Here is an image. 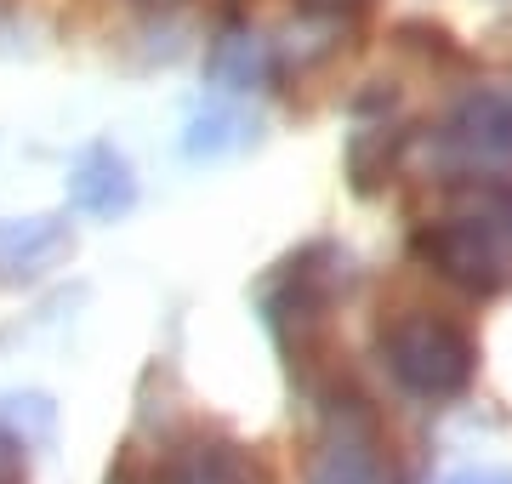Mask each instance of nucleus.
<instances>
[{
  "label": "nucleus",
  "mask_w": 512,
  "mask_h": 484,
  "mask_svg": "<svg viewBox=\"0 0 512 484\" xmlns=\"http://www.w3.org/2000/svg\"><path fill=\"white\" fill-rule=\"evenodd\" d=\"M416 257L461 291L495 297L501 285H512V194H484L467 211L427 223L416 234Z\"/></svg>",
  "instance_id": "nucleus-1"
},
{
  "label": "nucleus",
  "mask_w": 512,
  "mask_h": 484,
  "mask_svg": "<svg viewBox=\"0 0 512 484\" xmlns=\"http://www.w3.org/2000/svg\"><path fill=\"white\" fill-rule=\"evenodd\" d=\"M382 354H387V371L399 376V388L421 393V399H450L473 382V342L461 325L439 314H399L393 325L382 331Z\"/></svg>",
  "instance_id": "nucleus-2"
},
{
  "label": "nucleus",
  "mask_w": 512,
  "mask_h": 484,
  "mask_svg": "<svg viewBox=\"0 0 512 484\" xmlns=\"http://www.w3.org/2000/svg\"><path fill=\"white\" fill-rule=\"evenodd\" d=\"M433 154L444 171L461 177H490V171L512 166V92L507 86H473L467 97H456V109L439 120L433 131Z\"/></svg>",
  "instance_id": "nucleus-3"
},
{
  "label": "nucleus",
  "mask_w": 512,
  "mask_h": 484,
  "mask_svg": "<svg viewBox=\"0 0 512 484\" xmlns=\"http://www.w3.org/2000/svg\"><path fill=\"white\" fill-rule=\"evenodd\" d=\"M308 484H399V467L382 450V433L359 399L330 410L325 439L313 445Z\"/></svg>",
  "instance_id": "nucleus-4"
},
{
  "label": "nucleus",
  "mask_w": 512,
  "mask_h": 484,
  "mask_svg": "<svg viewBox=\"0 0 512 484\" xmlns=\"http://www.w3.org/2000/svg\"><path fill=\"white\" fill-rule=\"evenodd\" d=\"M69 245V223L57 217H6L0 223V280H29L46 274Z\"/></svg>",
  "instance_id": "nucleus-5"
},
{
  "label": "nucleus",
  "mask_w": 512,
  "mask_h": 484,
  "mask_svg": "<svg viewBox=\"0 0 512 484\" xmlns=\"http://www.w3.org/2000/svg\"><path fill=\"white\" fill-rule=\"evenodd\" d=\"M69 194L86 217H120L137 200V183H131V166L114 149H86L69 177Z\"/></svg>",
  "instance_id": "nucleus-6"
},
{
  "label": "nucleus",
  "mask_w": 512,
  "mask_h": 484,
  "mask_svg": "<svg viewBox=\"0 0 512 484\" xmlns=\"http://www.w3.org/2000/svg\"><path fill=\"white\" fill-rule=\"evenodd\" d=\"M160 479L165 484H256L245 456L234 445H222V439H194V445H183Z\"/></svg>",
  "instance_id": "nucleus-7"
},
{
  "label": "nucleus",
  "mask_w": 512,
  "mask_h": 484,
  "mask_svg": "<svg viewBox=\"0 0 512 484\" xmlns=\"http://www.w3.org/2000/svg\"><path fill=\"white\" fill-rule=\"evenodd\" d=\"M211 75H217L222 86H234V92L262 86V80L274 75V46L262 35H222L217 52H211Z\"/></svg>",
  "instance_id": "nucleus-8"
},
{
  "label": "nucleus",
  "mask_w": 512,
  "mask_h": 484,
  "mask_svg": "<svg viewBox=\"0 0 512 484\" xmlns=\"http://www.w3.org/2000/svg\"><path fill=\"white\" fill-rule=\"evenodd\" d=\"M245 143V120L239 114H222V109H211V114H200L194 126H188V137H183V149L194 154V160H217V154H228V149H239Z\"/></svg>",
  "instance_id": "nucleus-9"
},
{
  "label": "nucleus",
  "mask_w": 512,
  "mask_h": 484,
  "mask_svg": "<svg viewBox=\"0 0 512 484\" xmlns=\"http://www.w3.org/2000/svg\"><path fill=\"white\" fill-rule=\"evenodd\" d=\"M23 473H29V462H23V439L0 428V484H23Z\"/></svg>",
  "instance_id": "nucleus-10"
},
{
  "label": "nucleus",
  "mask_w": 512,
  "mask_h": 484,
  "mask_svg": "<svg viewBox=\"0 0 512 484\" xmlns=\"http://www.w3.org/2000/svg\"><path fill=\"white\" fill-rule=\"evenodd\" d=\"M365 0H296V12L302 18H319V23H342V18H353Z\"/></svg>",
  "instance_id": "nucleus-11"
},
{
  "label": "nucleus",
  "mask_w": 512,
  "mask_h": 484,
  "mask_svg": "<svg viewBox=\"0 0 512 484\" xmlns=\"http://www.w3.org/2000/svg\"><path fill=\"white\" fill-rule=\"evenodd\" d=\"M109 484H165V479H160V467H143L137 456H126V462L109 473Z\"/></svg>",
  "instance_id": "nucleus-12"
},
{
  "label": "nucleus",
  "mask_w": 512,
  "mask_h": 484,
  "mask_svg": "<svg viewBox=\"0 0 512 484\" xmlns=\"http://www.w3.org/2000/svg\"><path fill=\"white\" fill-rule=\"evenodd\" d=\"M450 484H512L507 473H495V467H467V473H456Z\"/></svg>",
  "instance_id": "nucleus-13"
},
{
  "label": "nucleus",
  "mask_w": 512,
  "mask_h": 484,
  "mask_svg": "<svg viewBox=\"0 0 512 484\" xmlns=\"http://www.w3.org/2000/svg\"><path fill=\"white\" fill-rule=\"evenodd\" d=\"M154 6H160V0H154Z\"/></svg>",
  "instance_id": "nucleus-14"
}]
</instances>
